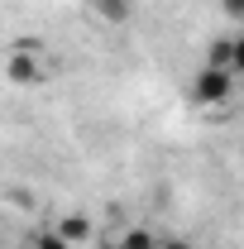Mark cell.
I'll use <instances>...</instances> for the list:
<instances>
[{"label":"cell","instance_id":"obj_1","mask_svg":"<svg viewBox=\"0 0 244 249\" xmlns=\"http://www.w3.org/2000/svg\"><path fill=\"white\" fill-rule=\"evenodd\" d=\"M235 82H240V77H235L230 67H215V62H206V67H201V72L187 82V96H192L196 106H206V110H211V106H225V101H230Z\"/></svg>","mask_w":244,"mask_h":249},{"label":"cell","instance_id":"obj_6","mask_svg":"<svg viewBox=\"0 0 244 249\" xmlns=\"http://www.w3.org/2000/svg\"><path fill=\"white\" fill-rule=\"evenodd\" d=\"M225 5V15H235V19H244V0H220Z\"/></svg>","mask_w":244,"mask_h":249},{"label":"cell","instance_id":"obj_4","mask_svg":"<svg viewBox=\"0 0 244 249\" xmlns=\"http://www.w3.org/2000/svg\"><path fill=\"white\" fill-rule=\"evenodd\" d=\"M230 72H235V77H244V34H235V38H230Z\"/></svg>","mask_w":244,"mask_h":249},{"label":"cell","instance_id":"obj_3","mask_svg":"<svg viewBox=\"0 0 244 249\" xmlns=\"http://www.w3.org/2000/svg\"><path fill=\"white\" fill-rule=\"evenodd\" d=\"M34 249H72V240L62 230H43V235H34Z\"/></svg>","mask_w":244,"mask_h":249},{"label":"cell","instance_id":"obj_5","mask_svg":"<svg viewBox=\"0 0 244 249\" xmlns=\"http://www.w3.org/2000/svg\"><path fill=\"white\" fill-rule=\"evenodd\" d=\"M158 249H192V245H187V240H177V235H163V240H158Z\"/></svg>","mask_w":244,"mask_h":249},{"label":"cell","instance_id":"obj_2","mask_svg":"<svg viewBox=\"0 0 244 249\" xmlns=\"http://www.w3.org/2000/svg\"><path fill=\"white\" fill-rule=\"evenodd\" d=\"M158 240H163V235H153V230H139V225H134V230H124V235H120V249H158Z\"/></svg>","mask_w":244,"mask_h":249}]
</instances>
